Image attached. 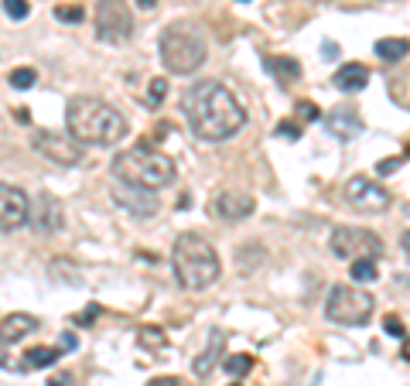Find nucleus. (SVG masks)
Instances as JSON below:
<instances>
[{"label":"nucleus","mask_w":410,"mask_h":386,"mask_svg":"<svg viewBox=\"0 0 410 386\" xmlns=\"http://www.w3.org/2000/svg\"><path fill=\"white\" fill-rule=\"evenodd\" d=\"M7 82H10L14 89H31V86L38 82V76H35V69H31V65H21V69H14V72L7 76Z\"/></svg>","instance_id":"nucleus-23"},{"label":"nucleus","mask_w":410,"mask_h":386,"mask_svg":"<svg viewBox=\"0 0 410 386\" xmlns=\"http://www.w3.org/2000/svg\"><path fill=\"white\" fill-rule=\"evenodd\" d=\"M3 14L14 17V21H24L31 14V3L28 0H3Z\"/></svg>","instance_id":"nucleus-25"},{"label":"nucleus","mask_w":410,"mask_h":386,"mask_svg":"<svg viewBox=\"0 0 410 386\" xmlns=\"http://www.w3.org/2000/svg\"><path fill=\"white\" fill-rule=\"evenodd\" d=\"M277 137H284V140H297V137H301V127H297L294 120H284V123L277 127Z\"/></svg>","instance_id":"nucleus-30"},{"label":"nucleus","mask_w":410,"mask_h":386,"mask_svg":"<svg viewBox=\"0 0 410 386\" xmlns=\"http://www.w3.org/2000/svg\"><path fill=\"white\" fill-rule=\"evenodd\" d=\"M171 271L185 291H205L219 280V253L199 232H181L171 246Z\"/></svg>","instance_id":"nucleus-3"},{"label":"nucleus","mask_w":410,"mask_h":386,"mask_svg":"<svg viewBox=\"0 0 410 386\" xmlns=\"http://www.w3.org/2000/svg\"><path fill=\"white\" fill-rule=\"evenodd\" d=\"M31 144H35V151H38L41 157H48L51 164H62V168H76V164L82 161V144L72 137V134L41 130Z\"/></svg>","instance_id":"nucleus-9"},{"label":"nucleus","mask_w":410,"mask_h":386,"mask_svg":"<svg viewBox=\"0 0 410 386\" xmlns=\"http://www.w3.org/2000/svg\"><path fill=\"white\" fill-rule=\"evenodd\" d=\"M222 342H226V335L215 328V332H212V346H208L202 355L195 359V376H208V373H212V366H215V355L222 352Z\"/></svg>","instance_id":"nucleus-20"},{"label":"nucleus","mask_w":410,"mask_h":386,"mask_svg":"<svg viewBox=\"0 0 410 386\" xmlns=\"http://www.w3.org/2000/svg\"><path fill=\"white\" fill-rule=\"evenodd\" d=\"M31 226L38 232H58L65 226V209L51 192H41L31 202Z\"/></svg>","instance_id":"nucleus-13"},{"label":"nucleus","mask_w":410,"mask_h":386,"mask_svg":"<svg viewBox=\"0 0 410 386\" xmlns=\"http://www.w3.org/2000/svg\"><path fill=\"white\" fill-rule=\"evenodd\" d=\"M151 386H181L174 376H158V380H151Z\"/></svg>","instance_id":"nucleus-34"},{"label":"nucleus","mask_w":410,"mask_h":386,"mask_svg":"<svg viewBox=\"0 0 410 386\" xmlns=\"http://www.w3.org/2000/svg\"><path fill=\"white\" fill-rule=\"evenodd\" d=\"M294 110H297V120H301V123H315V120L322 116V113H318V106H315V103H308V99H301Z\"/></svg>","instance_id":"nucleus-28"},{"label":"nucleus","mask_w":410,"mask_h":386,"mask_svg":"<svg viewBox=\"0 0 410 386\" xmlns=\"http://www.w3.org/2000/svg\"><path fill=\"white\" fill-rule=\"evenodd\" d=\"M407 154H410V147H407Z\"/></svg>","instance_id":"nucleus-41"},{"label":"nucleus","mask_w":410,"mask_h":386,"mask_svg":"<svg viewBox=\"0 0 410 386\" xmlns=\"http://www.w3.org/2000/svg\"><path fill=\"white\" fill-rule=\"evenodd\" d=\"M35 328H38V318H35V314L17 311V314H10V318H3V321H0V342H3V346L21 342V339H24V335H31Z\"/></svg>","instance_id":"nucleus-16"},{"label":"nucleus","mask_w":410,"mask_h":386,"mask_svg":"<svg viewBox=\"0 0 410 386\" xmlns=\"http://www.w3.org/2000/svg\"><path fill=\"white\" fill-rule=\"evenodd\" d=\"M140 342H154V346H161L164 339L158 335V332H140Z\"/></svg>","instance_id":"nucleus-32"},{"label":"nucleus","mask_w":410,"mask_h":386,"mask_svg":"<svg viewBox=\"0 0 410 386\" xmlns=\"http://www.w3.org/2000/svg\"><path fill=\"white\" fill-rule=\"evenodd\" d=\"M400 355H404V359H407V362H410V335H407V339H404V352H400Z\"/></svg>","instance_id":"nucleus-39"},{"label":"nucleus","mask_w":410,"mask_h":386,"mask_svg":"<svg viewBox=\"0 0 410 386\" xmlns=\"http://www.w3.org/2000/svg\"><path fill=\"white\" fill-rule=\"evenodd\" d=\"M342 93H359V89H366L369 86V69L363 65V62H345L338 72H335V79H331Z\"/></svg>","instance_id":"nucleus-17"},{"label":"nucleus","mask_w":410,"mask_h":386,"mask_svg":"<svg viewBox=\"0 0 410 386\" xmlns=\"http://www.w3.org/2000/svg\"><path fill=\"white\" fill-rule=\"evenodd\" d=\"M164 96H167V82H164L161 76L151 79V82H147V103H151V106H158Z\"/></svg>","instance_id":"nucleus-26"},{"label":"nucleus","mask_w":410,"mask_h":386,"mask_svg":"<svg viewBox=\"0 0 410 386\" xmlns=\"http://www.w3.org/2000/svg\"><path fill=\"white\" fill-rule=\"evenodd\" d=\"M400 246H404V253H407V257H410V230L404 232V239H400Z\"/></svg>","instance_id":"nucleus-38"},{"label":"nucleus","mask_w":410,"mask_h":386,"mask_svg":"<svg viewBox=\"0 0 410 386\" xmlns=\"http://www.w3.org/2000/svg\"><path fill=\"white\" fill-rule=\"evenodd\" d=\"M345 202L352 205V209H359V212H383L386 205H390V192L379 185V182H369V175H352L349 182H345Z\"/></svg>","instance_id":"nucleus-10"},{"label":"nucleus","mask_w":410,"mask_h":386,"mask_svg":"<svg viewBox=\"0 0 410 386\" xmlns=\"http://www.w3.org/2000/svg\"><path fill=\"white\" fill-rule=\"evenodd\" d=\"M137 7H144V10H154V7H158V0H137Z\"/></svg>","instance_id":"nucleus-37"},{"label":"nucleus","mask_w":410,"mask_h":386,"mask_svg":"<svg viewBox=\"0 0 410 386\" xmlns=\"http://www.w3.org/2000/svg\"><path fill=\"white\" fill-rule=\"evenodd\" d=\"M113 202L120 209H126L133 219H151L161 209L158 195L151 192V188H140V185H130V182H117L113 185Z\"/></svg>","instance_id":"nucleus-12"},{"label":"nucleus","mask_w":410,"mask_h":386,"mask_svg":"<svg viewBox=\"0 0 410 386\" xmlns=\"http://www.w3.org/2000/svg\"><path fill=\"white\" fill-rule=\"evenodd\" d=\"M158 51H161L164 69L174 72V76H192L205 62V55H208L202 31H199V24H192V21H174V24H167L161 31Z\"/></svg>","instance_id":"nucleus-4"},{"label":"nucleus","mask_w":410,"mask_h":386,"mask_svg":"<svg viewBox=\"0 0 410 386\" xmlns=\"http://www.w3.org/2000/svg\"><path fill=\"white\" fill-rule=\"evenodd\" d=\"M62 346H65V348H76V335H69V332H65V335H62Z\"/></svg>","instance_id":"nucleus-36"},{"label":"nucleus","mask_w":410,"mask_h":386,"mask_svg":"<svg viewBox=\"0 0 410 386\" xmlns=\"http://www.w3.org/2000/svg\"><path fill=\"white\" fill-rule=\"evenodd\" d=\"M55 17H58V21H72V24H79L85 14H82V7H55Z\"/></svg>","instance_id":"nucleus-29"},{"label":"nucleus","mask_w":410,"mask_h":386,"mask_svg":"<svg viewBox=\"0 0 410 386\" xmlns=\"http://www.w3.org/2000/svg\"><path fill=\"white\" fill-rule=\"evenodd\" d=\"M397 168H400V157H383V161L376 164V171H379V175H393Z\"/></svg>","instance_id":"nucleus-31"},{"label":"nucleus","mask_w":410,"mask_h":386,"mask_svg":"<svg viewBox=\"0 0 410 386\" xmlns=\"http://www.w3.org/2000/svg\"><path fill=\"white\" fill-rule=\"evenodd\" d=\"M65 123L69 134L79 144H96V147H113L126 137V120L123 113L96 96H72L65 106Z\"/></svg>","instance_id":"nucleus-2"},{"label":"nucleus","mask_w":410,"mask_h":386,"mask_svg":"<svg viewBox=\"0 0 410 386\" xmlns=\"http://www.w3.org/2000/svg\"><path fill=\"white\" fill-rule=\"evenodd\" d=\"M58 362V348H48V346H38V348H28L24 352V362H21V369H48V366H55Z\"/></svg>","instance_id":"nucleus-19"},{"label":"nucleus","mask_w":410,"mask_h":386,"mask_svg":"<svg viewBox=\"0 0 410 386\" xmlns=\"http://www.w3.org/2000/svg\"><path fill=\"white\" fill-rule=\"evenodd\" d=\"M233 386H240V383H233Z\"/></svg>","instance_id":"nucleus-40"},{"label":"nucleus","mask_w":410,"mask_h":386,"mask_svg":"<svg viewBox=\"0 0 410 386\" xmlns=\"http://www.w3.org/2000/svg\"><path fill=\"white\" fill-rule=\"evenodd\" d=\"M352 267H349V277L356 280V284H372L379 271H376V257H356V260H349Z\"/></svg>","instance_id":"nucleus-22"},{"label":"nucleus","mask_w":410,"mask_h":386,"mask_svg":"<svg viewBox=\"0 0 410 386\" xmlns=\"http://www.w3.org/2000/svg\"><path fill=\"white\" fill-rule=\"evenodd\" d=\"M48 386H72V380H69V376H55Z\"/></svg>","instance_id":"nucleus-35"},{"label":"nucleus","mask_w":410,"mask_h":386,"mask_svg":"<svg viewBox=\"0 0 410 386\" xmlns=\"http://www.w3.org/2000/svg\"><path fill=\"white\" fill-rule=\"evenodd\" d=\"M331 253L338 260H356V257H379L383 253V239L376 232L363 230V226H338L331 232Z\"/></svg>","instance_id":"nucleus-8"},{"label":"nucleus","mask_w":410,"mask_h":386,"mask_svg":"<svg viewBox=\"0 0 410 386\" xmlns=\"http://www.w3.org/2000/svg\"><path fill=\"white\" fill-rule=\"evenodd\" d=\"M96 314H99V308L92 305V308H89V311H82V314H79V325H89V321H92Z\"/></svg>","instance_id":"nucleus-33"},{"label":"nucleus","mask_w":410,"mask_h":386,"mask_svg":"<svg viewBox=\"0 0 410 386\" xmlns=\"http://www.w3.org/2000/svg\"><path fill=\"white\" fill-rule=\"evenodd\" d=\"M113 178L158 192L174 182V161L151 147H130L113 157Z\"/></svg>","instance_id":"nucleus-5"},{"label":"nucleus","mask_w":410,"mask_h":386,"mask_svg":"<svg viewBox=\"0 0 410 386\" xmlns=\"http://www.w3.org/2000/svg\"><path fill=\"white\" fill-rule=\"evenodd\" d=\"M212 209H215L219 219L240 223V219H249V216H253L256 202H253V195H246V192H219L215 202H212Z\"/></svg>","instance_id":"nucleus-14"},{"label":"nucleus","mask_w":410,"mask_h":386,"mask_svg":"<svg viewBox=\"0 0 410 386\" xmlns=\"http://www.w3.org/2000/svg\"><path fill=\"white\" fill-rule=\"evenodd\" d=\"M226 369L233 373V376H246L249 369H253V359L243 355V352H236V355H226Z\"/></svg>","instance_id":"nucleus-24"},{"label":"nucleus","mask_w":410,"mask_h":386,"mask_svg":"<svg viewBox=\"0 0 410 386\" xmlns=\"http://www.w3.org/2000/svg\"><path fill=\"white\" fill-rule=\"evenodd\" d=\"M325 127H328L331 137L352 140V137L363 134V116L356 113V106H338V110H331V113L325 116Z\"/></svg>","instance_id":"nucleus-15"},{"label":"nucleus","mask_w":410,"mask_h":386,"mask_svg":"<svg viewBox=\"0 0 410 386\" xmlns=\"http://www.w3.org/2000/svg\"><path fill=\"white\" fill-rule=\"evenodd\" d=\"M133 35V14L126 0H99L96 3V38L120 45Z\"/></svg>","instance_id":"nucleus-7"},{"label":"nucleus","mask_w":410,"mask_h":386,"mask_svg":"<svg viewBox=\"0 0 410 386\" xmlns=\"http://www.w3.org/2000/svg\"><path fill=\"white\" fill-rule=\"evenodd\" d=\"M372 51H376L383 62H397V58H404L410 51V41L407 38H379Z\"/></svg>","instance_id":"nucleus-21"},{"label":"nucleus","mask_w":410,"mask_h":386,"mask_svg":"<svg viewBox=\"0 0 410 386\" xmlns=\"http://www.w3.org/2000/svg\"><path fill=\"white\" fill-rule=\"evenodd\" d=\"M185 120L192 127V134L205 144H222L233 134H240L246 123V110L240 99L215 79L195 82L185 93Z\"/></svg>","instance_id":"nucleus-1"},{"label":"nucleus","mask_w":410,"mask_h":386,"mask_svg":"<svg viewBox=\"0 0 410 386\" xmlns=\"http://www.w3.org/2000/svg\"><path fill=\"white\" fill-rule=\"evenodd\" d=\"M31 223V198L17 185L0 182V232H14Z\"/></svg>","instance_id":"nucleus-11"},{"label":"nucleus","mask_w":410,"mask_h":386,"mask_svg":"<svg viewBox=\"0 0 410 386\" xmlns=\"http://www.w3.org/2000/svg\"><path fill=\"white\" fill-rule=\"evenodd\" d=\"M383 332H386L390 339H407V328H404V321H400L397 314H386V318H383Z\"/></svg>","instance_id":"nucleus-27"},{"label":"nucleus","mask_w":410,"mask_h":386,"mask_svg":"<svg viewBox=\"0 0 410 386\" xmlns=\"http://www.w3.org/2000/svg\"><path fill=\"white\" fill-rule=\"evenodd\" d=\"M372 308H376L372 294L363 291V287H356V284H338V287H331V291H328V301H325L328 321L349 325V328L366 325L369 318H372Z\"/></svg>","instance_id":"nucleus-6"},{"label":"nucleus","mask_w":410,"mask_h":386,"mask_svg":"<svg viewBox=\"0 0 410 386\" xmlns=\"http://www.w3.org/2000/svg\"><path fill=\"white\" fill-rule=\"evenodd\" d=\"M267 72H274V76L281 79V82H297L301 79V65L294 62V58H287V55H267Z\"/></svg>","instance_id":"nucleus-18"}]
</instances>
